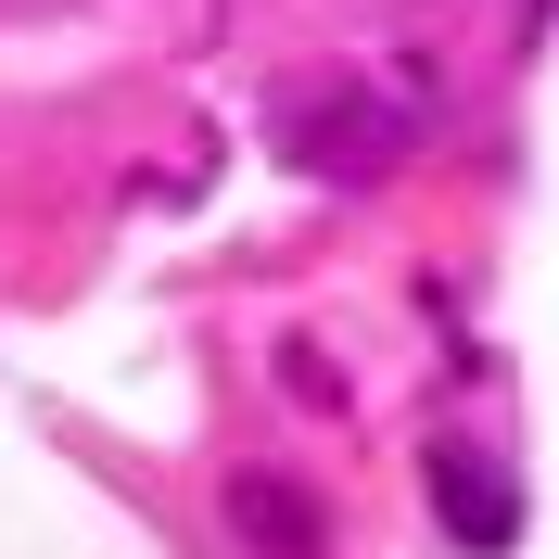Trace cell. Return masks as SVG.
<instances>
[{
    "label": "cell",
    "instance_id": "obj_3",
    "mask_svg": "<svg viewBox=\"0 0 559 559\" xmlns=\"http://www.w3.org/2000/svg\"><path fill=\"white\" fill-rule=\"evenodd\" d=\"M432 509H445L457 547H484V559L522 534V496H509V471H484L471 445H432Z\"/></svg>",
    "mask_w": 559,
    "mask_h": 559
},
{
    "label": "cell",
    "instance_id": "obj_2",
    "mask_svg": "<svg viewBox=\"0 0 559 559\" xmlns=\"http://www.w3.org/2000/svg\"><path fill=\"white\" fill-rule=\"evenodd\" d=\"M229 534H242L254 559H331L318 496H306V484H280V471H242V484H229Z\"/></svg>",
    "mask_w": 559,
    "mask_h": 559
},
{
    "label": "cell",
    "instance_id": "obj_1",
    "mask_svg": "<svg viewBox=\"0 0 559 559\" xmlns=\"http://www.w3.org/2000/svg\"><path fill=\"white\" fill-rule=\"evenodd\" d=\"M394 115L356 90V76H306V90H280V153L306 178H369V166H394Z\"/></svg>",
    "mask_w": 559,
    "mask_h": 559
}]
</instances>
